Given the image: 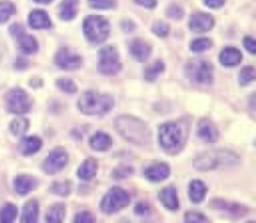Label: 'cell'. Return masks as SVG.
<instances>
[{
	"instance_id": "20",
	"label": "cell",
	"mask_w": 256,
	"mask_h": 223,
	"mask_svg": "<svg viewBox=\"0 0 256 223\" xmlns=\"http://www.w3.org/2000/svg\"><path fill=\"white\" fill-rule=\"evenodd\" d=\"M42 147V142L39 137H25L20 140L19 150L22 155H32L39 152Z\"/></svg>"
},
{
	"instance_id": "41",
	"label": "cell",
	"mask_w": 256,
	"mask_h": 223,
	"mask_svg": "<svg viewBox=\"0 0 256 223\" xmlns=\"http://www.w3.org/2000/svg\"><path fill=\"white\" fill-rule=\"evenodd\" d=\"M166 15L169 18H172V19L179 20V19H182V17H184V12H182V8L178 7L176 4H172V5H170L169 8H168Z\"/></svg>"
},
{
	"instance_id": "35",
	"label": "cell",
	"mask_w": 256,
	"mask_h": 223,
	"mask_svg": "<svg viewBox=\"0 0 256 223\" xmlns=\"http://www.w3.org/2000/svg\"><path fill=\"white\" fill-rule=\"evenodd\" d=\"M212 47V40L208 39V38H199V39H195L194 42L190 45V49L194 53H202L209 50Z\"/></svg>"
},
{
	"instance_id": "25",
	"label": "cell",
	"mask_w": 256,
	"mask_h": 223,
	"mask_svg": "<svg viewBox=\"0 0 256 223\" xmlns=\"http://www.w3.org/2000/svg\"><path fill=\"white\" fill-rule=\"evenodd\" d=\"M78 0H62L59 8V17L62 20H72L78 14Z\"/></svg>"
},
{
	"instance_id": "45",
	"label": "cell",
	"mask_w": 256,
	"mask_h": 223,
	"mask_svg": "<svg viewBox=\"0 0 256 223\" xmlns=\"http://www.w3.org/2000/svg\"><path fill=\"white\" fill-rule=\"evenodd\" d=\"M136 4L146 8V9H154L158 4V0H134Z\"/></svg>"
},
{
	"instance_id": "6",
	"label": "cell",
	"mask_w": 256,
	"mask_h": 223,
	"mask_svg": "<svg viewBox=\"0 0 256 223\" xmlns=\"http://www.w3.org/2000/svg\"><path fill=\"white\" fill-rule=\"evenodd\" d=\"M185 75L194 84L210 85L214 82V68L206 60L192 59L185 65Z\"/></svg>"
},
{
	"instance_id": "23",
	"label": "cell",
	"mask_w": 256,
	"mask_h": 223,
	"mask_svg": "<svg viewBox=\"0 0 256 223\" xmlns=\"http://www.w3.org/2000/svg\"><path fill=\"white\" fill-rule=\"evenodd\" d=\"M98 173V162L95 158H88L78 169V177L82 180H90L95 178Z\"/></svg>"
},
{
	"instance_id": "1",
	"label": "cell",
	"mask_w": 256,
	"mask_h": 223,
	"mask_svg": "<svg viewBox=\"0 0 256 223\" xmlns=\"http://www.w3.org/2000/svg\"><path fill=\"white\" fill-rule=\"evenodd\" d=\"M114 128L128 142L144 145L150 139V130L146 123L132 115H120L115 118Z\"/></svg>"
},
{
	"instance_id": "28",
	"label": "cell",
	"mask_w": 256,
	"mask_h": 223,
	"mask_svg": "<svg viewBox=\"0 0 256 223\" xmlns=\"http://www.w3.org/2000/svg\"><path fill=\"white\" fill-rule=\"evenodd\" d=\"M65 217V205L62 203H56L52 205L46 213L48 223H60Z\"/></svg>"
},
{
	"instance_id": "40",
	"label": "cell",
	"mask_w": 256,
	"mask_h": 223,
	"mask_svg": "<svg viewBox=\"0 0 256 223\" xmlns=\"http://www.w3.org/2000/svg\"><path fill=\"white\" fill-rule=\"evenodd\" d=\"M185 222L188 223H202L208 222V218L204 214L198 212H188L185 213Z\"/></svg>"
},
{
	"instance_id": "43",
	"label": "cell",
	"mask_w": 256,
	"mask_h": 223,
	"mask_svg": "<svg viewBox=\"0 0 256 223\" xmlns=\"http://www.w3.org/2000/svg\"><path fill=\"white\" fill-rule=\"evenodd\" d=\"M244 48L250 53V54L256 55V39L252 37H245L242 40Z\"/></svg>"
},
{
	"instance_id": "10",
	"label": "cell",
	"mask_w": 256,
	"mask_h": 223,
	"mask_svg": "<svg viewBox=\"0 0 256 223\" xmlns=\"http://www.w3.org/2000/svg\"><path fill=\"white\" fill-rule=\"evenodd\" d=\"M68 160H69V155L65 152V149H62L60 147L54 148L49 153L46 159L44 160L42 168L44 170V173H46V174H56L60 170L64 169L65 165L68 164Z\"/></svg>"
},
{
	"instance_id": "12",
	"label": "cell",
	"mask_w": 256,
	"mask_h": 223,
	"mask_svg": "<svg viewBox=\"0 0 256 223\" xmlns=\"http://www.w3.org/2000/svg\"><path fill=\"white\" fill-rule=\"evenodd\" d=\"M212 208L216 210H222V212L228 213V214L232 215V217H242V215L246 214L249 212L246 207L239 204L236 202H230V200L222 199V198H214V199L210 202Z\"/></svg>"
},
{
	"instance_id": "36",
	"label": "cell",
	"mask_w": 256,
	"mask_h": 223,
	"mask_svg": "<svg viewBox=\"0 0 256 223\" xmlns=\"http://www.w3.org/2000/svg\"><path fill=\"white\" fill-rule=\"evenodd\" d=\"M50 192L56 195H68L70 193V183L68 182H54L50 185Z\"/></svg>"
},
{
	"instance_id": "49",
	"label": "cell",
	"mask_w": 256,
	"mask_h": 223,
	"mask_svg": "<svg viewBox=\"0 0 256 223\" xmlns=\"http://www.w3.org/2000/svg\"><path fill=\"white\" fill-rule=\"evenodd\" d=\"M35 3H39V4H50L52 0H34Z\"/></svg>"
},
{
	"instance_id": "31",
	"label": "cell",
	"mask_w": 256,
	"mask_h": 223,
	"mask_svg": "<svg viewBox=\"0 0 256 223\" xmlns=\"http://www.w3.org/2000/svg\"><path fill=\"white\" fill-rule=\"evenodd\" d=\"M18 215V208L12 203H6L0 209V222L2 223H12L14 222Z\"/></svg>"
},
{
	"instance_id": "15",
	"label": "cell",
	"mask_w": 256,
	"mask_h": 223,
	"mask_svg": "<svg viewBox=\"0 0 256 223\" xmlns=\"http://www.w3.org/2000/svg\"><path fill=\"white\" fill-rule=\"evenodd\" d=\"M130 54L140 63L146 62L148 58L152 54V47L142 39H134L129 44Z\"/></svg>"
},
{
	"instance_id": "13",
	"label": "cell",
	"mask_w": 256,
	"mask_h": 223,
	"mask_svg": "<svg viewBox=\"0 0 256 223\" xmlns=\"http://www.w3.org/2000/svg\"><path fill=\"white\" fill-rule=\"evenodd\" d=\"M215 25L214 17L208 13H195L190 18L189 27L195 33H206Z\"/></svg>"
},
{
	"instance_id": "37",
	"label": "cell",
	"mask_w": 256,
	"mask_h": 223,
	"mask_svg": "<svg viewBox=\"0 0 256 223\" xmlns=\"http://www.w3.org/2000/svg\"><path fill=\"white\" fill-rule=\"evenodd\" d=\"M89 5L92 9H100V10H108L112 9L116 5V0H88Z\"/></svg>"
},
{
	"instance_id": "29",
	"label": "cell",
	"mask_w": 256,
	"mask_h": 223,
	"mask_svg": "<svg viewBox=\"0 0 256 223\" xmlns=\"http://www.w3.org/2000/svg\"><path fill=\"white\" fill-rule=\"evenodd\" d=\"M256 80V68L252 65H246L239 73V83L242 87H248Z\"/></svg>"
},
{
	"instance_id": "14",
	"label": "cell",
	"mask_w": 256,
	"mask_h": 223,
	"mask_svg": "<svg viewBox=\"0 0 256 223\" xmlns=\"http://www.w3.org/2000/svg\"><path fill=\"white\" fill-rule=\"evenodd\" d=\"M198 135L205 143H215L219 140V130L210 119H202L198 124Z\"/></svg>"
},
{
	"instance_id": "18",
	"label": "cell",
	"mask_w": 256,
	"mask_h": 223,
	"mask_svg": "<svg viewBox=\"0 0 256 223\" xmlns=\"http://www.w3.org/2000/svg\"><path fill=\"white\" fill-rule=\"evenodd\" d=\"M29 25L32 29L36 30L49 29L52 27V20H50L48 13L44 10H32L29 14Z\"/></svg>"
},
{
	"instance_id": "24",
	"label": "cell",
	"mask_w": 256,
	"mask_h": 223,
	"mask_svg": "<svg viewBox=\"0 0 256 223\" xmlns=\"http://www.w3.org/2000/svg\"><path fill=\"white\" fill-rule=\"evenodd\" d=\"M39 217V203L35 199H30L29 202L25 203L22 213V223H35L38 222Z\"/></svg>"
},
{
	"instance_id": "22",
	"label": "cell",
	"mask_w": 256,
	"mask_h": 223,
	"mask_svg": "<svg viewBox=\"0 0 256 223\" xmlns=\"http://www.w3.org/2000/svg\"><path fill=\"white\" fill-rule=\"evenodd\" d=\"M90 147L98 152H105L109 150L112 145V139L109 134L104 132H98L90 138Z\"/></svg>"
},
{
	"instance_id": "16",
	"label": "cell",
	"mask_w": 256,
	"mask_h": 223,
	"mask_svg": "<svg viewBox=\"0 0 256 223\" xmlns=\"http://www.w3.org/2000/svg\"><path fill=\"white\" fill-rule=\"evenodd\" d=\"M219 60L222 65L226 68H234L239 65L242 60V54L238 48L226 47L222 50L219 55Z\"/></svg>"
},
{
	"instance_id": "42",
	"label": "cell",
	"mask_w": 256,
	"mask_h": 223,
	"mask_svg": "<svg viewBox=\"0 0 256 223\" xmlns=\"http://www.w3.org/2000/svg\"><path fill=\"white\" fill-rule=\"evenodd\" d=\"M74 222L76 223H92L95 222V217L90 212H80L75 215Z\"/></svg>"
},
{
	"instance_id": "8",
	"label": "cell",
	"mask_w": 256,
	"mask_h": 223,
	"mask_svg": "<svg viewBox=\"0 0 256 223\" xmlns=\"http://www.w3.org/2000/svg\"><path fill=\"white\" fill-rule=\"evenodd\" d=\"M32 99L22 88H15L9 90L5 95V107L9 113L14 114H25L32 109Z\"/></svg>"
},
{
	"instance_id": "5",
	"label": "cell",
	"mask_w": 256,
	"mask_h": 223,
	"mask_svg": "<svg viewBox=\"0 0 256 223\" xmlns=\"http://www.w3.org/2000/svg\"><path fill=\"white\" fill-rule=\"evenodd\" d=\"M84 35L92 44H102L108 39L110 34V23L104 17L89 15L82 23Z\"/></svg>"
},
{
	"instance_id": "3",
	"label": "cell",
	"mask_w": 256,
	"mask_h": 223,
	"mask_svg": "<svg viewBox=\"0 0 256 223\" xmlns=\"http://www.w3.org/2000/svg\"><path fill=\"white\" fill-rule=\"evenodd\" d=\"M78 107L80 112L85 115H102L112 109L114 99L112 95L100 94V93L89 90L80 95Z\"/></svg>"
},
{
	"instance_id": "21",
	"label": "cell",
	"mask_w": 256,
	"mask_h": 223,
	"mask_svg": "<svg viewBox=\"0 0 256 223\" xmlns=\"http://www.w3.org/2000/svg\"><path fill=\"white\" fill-rule=\"evenodd\" d=\"M36 185V179L34 177H32V175H18L14 180V188L16 190V193H19L20 195H25L28 193H30Z\"/></svg>"
},
{
	"instance_id": "33",
	"label": "cell",
	"mask_w": 256,
	"mask_h": 223,
	"mask_svg": "<svg viewBox=\"0 0 256 223\" xmlns=\"http://www.w3.org/2000/svg\"><path fill=\"white\" fill-rule=\"evenodd\" d=\"M15 13H16V8L12 2H8V0L0 2V24L6 23Z\"/></svg>"
},
{
	"instance_id": "11",
	"label": "cell",
	"mask_w": 256,
	"mask_h": 223,
	"mask_svg": "<svg viewBox=\"0 0 256 223\" xmlns=\"http://www.w3.org/2000/svg\"><path fill=\"white\" fill-rule=\"evenodd\" d=\"M55 64L62 70H75L79 69L82 67V57L75 53H72V50L68 49V48H62L56 52L55 54Z\"/></svg>"
},
{
	"instance_id": "38",
	"label": "cell",
	"mask_w": 256,
	"mask_h": 223,
	"mask_svg": "<svg viewBox=\"0 0 256 223\" xmlns=\"http://www.w3.org/2000/svg\"><path fill=\"white\" fill-rule=\"evenodd\" d=\"M170 27L164 22H156L152 25V33L160 38H166L169 35Z\"/></svg>"
},
{
	"instance_id": "47",
	"label": "cell",
	"mask_w": 256,
	"mask_h": 223,
	"mask_svg": "<svg viewBox=\"0 0 256 223\" xmlns=\"http://www.w3.org/2000/svg\"><path fill=\"white\" fill-rule=\"evenodd\" d=\"M10 33H12V34L14 35L15 38H16L18 35H20L22 33H24V29H22V25L14 24V25H12V27H10Z\"/></svg>"
},
{
	"instance_id": "9",
	"label": "cell",
	"mask_w": 256,
	"mask_h": 223,
	"mask_svg": "<svg viewBox=\"0 0 256 223\" xmlns=\"http://www.w3.org/2000/svg\"><path fill=\"white\" fill-rule=\"evenodd\" d=\"M99 60H98V70L104 75H115L122 69V63L119 60V54L116 49L112 45L102 48L99 50Z\"/></svg>"
},
{
	"instance_id": "27",
	"label": "cell",
	"mask_w": 256,
	"mask_h": 223,
	"mask_svg": "<svg viewBox=\"0 0 256 223\" xmlns=\"http://www.w3.org/2000/svg\"><path fill=\"white\" fill-rule=\"evenodd\" d=\"M16 38L20 50H22L24 54H34L38 50V42L35 40L34 37H32V35L22 33V34L18 35Z\"/></svg>"
},
{
	"instance_id": "48",
	"label": "cell",
	"mask_w": 256,
	"mask_h": 223,
	"mask_svg": "<svg viewBox=\"0 0 256 223\" xmlns=\"http://www.w3.org/2000/svg\"><path fill=\"white\" fill-rule=\"evenodd\" d=\"M249 105H250V108H252V109L254 110V112H256V93H254V94H252V97H250Z\"/></svg>"
},
{
	"instance_id": "4",
	"label": "cell",
	"mask_w": 256,
	"mask_h": 223,
	"mask_svg": "<svg viewBox=\"0 0 256 223\" xmlns=\"http://www.w3.org/2000/svg\"><path fill=\"white\" fill-rule=\"evenodd\" d=\"M186 132L179 123H165L159 129V142L160 145L166 152L176 153L184 147Z\"/></svg>"
},
{
	"instance_id": "34",
	"label": "cell",
	"mask_w": 256,
	"mask_h": 223,
	"mask_svg": "<svg viewBox=\"0 0 256 223\" xmlns=\"http://www.w3.org/2000/svg\"><path fill=\"white\" fill-rule=\"evenodd\" d=\"M55 84H56V87L59 88L62 92L68 93V94H74L78 90L76 84H75L72 79H69V78H59Z\"/></svg>"
},
{
	"instance_id": "7",
	"label": "cell",
	"mask_w": 256,
	"mask_h": 223,
	"mask_svg": "<svg viewBox=\"0 0 256 223\" xmlns=\"http://www.w3.org/2000/svg\"><path fill=\"white\" fill-rule=\"evenodd\" d=\"M129 203L130 195L126 190L119 187H112L102 197V203H100V209L105 214H112V213H116L122 210V208L128 207Z\"/></svg>"
},
{
	"instance_id": "46",
	"label": "cell",
	"mask_w": 256,
	"mask_h": 223,
	"mask_svg": "<svg viewBox=\"0 0 256 223\" xmlns=\"http://www.w3.org/2000/svg\"><path fill=\"white\" fill-rule=\"evenodd\" d=\"M205 5L212 9H219L225 4V0H204Z\"/></svg>"
},
{
	"instance_id": "39",
	"label": "cell",
	"mask_w": 256,
	"mask_h": 223,
	"mask_svg": "<svg viewBox=\"0 0 256 223\" xmlns=\"http://www.w3.org/2000/svg\"><path fill=\"white\" fill-rule=\"evenodd\" d=\"M132 174V168L128 167V165H120V167L115 168L114 172H112V177L115 179H125L129 175Z\"/></svg>"
},
{
	"instance_id": "19",
	"label": "cell",
	"mask_w": 256,
	"mask_h": 223,
	"mask_svg": "<svg viewBox=\"0 0 256 223\" xmlns=\"http://www.w3.org/2000/svg\"><path fill=\"white\" fill-rule=\"evenodd\" d=\"M159 199L160 202L164 204L165 208L169 210H176L179 208V199H178V192L175 187L170 185V187L162 188L159 192Z\"/></svg>"
},
{
	"instance_id": "30",
	"label": "cell",
	"mask_w": 256,
	"mask_h": 223,
	"mask_svg": "<svg viewBox=\"0 0 256 223\" xmlns=\"http://www.w3.org/2000/svg\"><path fill=\"white\" fill-rule=\"evenodd\" d=\"M165 70V65L162 62H155L152 63V65H149V67L145 69V80H148V82H155V80L158 79V77H159L160 74H162Z\"/></svg>"
},
{
	"instance_id": "26",
	"label": "cell",
	"mask_w": 256,
	"mask_h": 223,
	"mask_svg": "<svg viewBox=\"0 0 256 223\" xmlns=\"http://www.w3.org/2000/svg\"><path fill=\"white\" fill-rule=\"evenodd\" d=\"M208 188L202 180H192L189 187V197L192 203H200L205 198Z\"/></svg>"
},
{
	"instance_id": "44",
	"label": "cell",
	"mask_w": 256,
	"mask_h": 223,
	"mask_svg": "<svg viewBox=\"0 0 256 223\" xmlns=\"http://www.w3.org/2000/svg\"><path fill=\"white\" fill-rule=\"evenodd\" d=\"M149 212H150V207L146 204V203L140 202L135 205V213H136L138 215H146L149 214Z\"/></svg>"
},
{
	"instance_id": "17",
	"label": "cell",
	"mask_w": 256,
	"mask_h": 223,
	"mask_svg": "<svg viewBox=\"0 0 256 223\" xmlns=\"http://www.w3.org/2000/svg\"><path fill=\"white\" fill-rule=\"evenodd\" d=\"M170 175V167L166 163H158V164L152 165L145 170V177L148 180L152 183L162 182Z\"/></svg>"
},
{
	"instance_id": "2",
	"label": "cell",
	"mask_w": 256,
	"mask_h": 223,
	"mask_svg": "<svg viewBox=\"0 0 256 223\" xmlns=\"http://www.w3.org/2000/svg\"><path fill=\"white\" fill-rule=\"evenodd\" d=\"M240 162L239 155L229 149L208 150L198 155L192 162L196 170L206 172V170L216 169L219 167H232Z\"/></svg>"
},
{
	"instance_id": "32",
	"label": "cell",
	"mask_w": 256,
	"mask_h": 223,
	"mask_svg": "<svg viewBox=\"0 0 256 223\" xmlns=\"http://www.w3.org/2000/svg\"><path fill=\"white\" fill-rule=\"evenodd\" d=\"M29 128V120L25 118H16L10 123V132L15 137H22Z\"/></svg>"
}]
</instances>
